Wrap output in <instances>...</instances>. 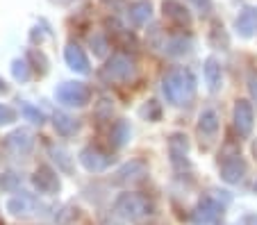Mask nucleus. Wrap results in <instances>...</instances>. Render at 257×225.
Returning <instances> with one entry per match:
<instances>
[{
	"label": "nucleus",
	"instance_id": "16",
	"mask_svg": "<svg viewBox=\"0 0 257 225\" xmlns=\"http://www.w3.org/2000/svg\"><path fill=\"white\" fill-rule=\"evenodd\" d=\"M221 216V205H218L214 198H203L196 207V220L198 223H209V220H216Z\"/></svg>",
	"mask_w": 257,
	"mask_h": 225
},
{
	"label": "nucleus",
	"instance_id": "30",
	"mask_svg": "<svg viewBox=\"0 0 257 225\" xmlns=\"http://www.w3.org/2000/svg\"><path fill=\"white\" fill-rule=\"evenodd\" d=\"M248 89H250V96L257 103V75H250V78H248Z\"/></svg>",
	"mask_w": 257,
	"mask_h": 225
},
{
	"label": "nucleus",
	"instance_id": "10",
	"mask_svg": "<svg viewBox=\"0 0 257 225\" xmlns=\"http://www.w3.org/2000/svg\"><path fill=\"white\" fill-rule=\"evenodd\" d=\"M41 209L39 200L32 196H25V193H21V196H14L7 200V211H10L12 216H19V218H30V216H37Z\"/></svg>",
	"mask_w": 257,
	"mask_h": 225
},
{
	"label": "nucleus",
	"instance_id": "7",
	"mask_svg": "<svg viewBox=\"0 0 257 225\" xmlns=\"http://www.w3.org/2000/svg\"><path fill=\"white\" fill-rule=\"evenodd\" d=\"M5 148L16 157H28L34 148V134L25 127H19L5 137Z\"/></svg>",
	"mask_w": 257,
	"mask_h": 225
},
{
	"label": "nucleus",
	"instance_id": "21",
	"mask_svg": "<svg viewBox=\"0 0 257 225\" xmlns=\"http://www.w3.org/2000/svg\"><path fill=\"white\" fill-rule=\"evenodd\" d=\"M164 14H166V19L175 21L178 25H189V14H187L185 7L180 5V3H175V0H166L164 3Z\"/></svg>",
	"mask_w": 257,
	"mask_h": 225
},
{
	"label": "nucleus",
	"instance_id": "28",
	"mask_svg": "<svg viewBox=\"0 0 257 225\" xmlns=\"http://www.w3.org/2000/svg\"><path fill=\"white\" fill-rule=\"evenodd\" d=\"M96 118H100V121H107V118H112V103L107 98H102L100 103L96 105Z\"/></svg>",
	"mask_w": 257,
	"mask_h": 225
},
{
	"label": "nucleus",
	"instance_id": "11",
	"mask_svg": "<svg viewBox=\"0 0 257 225\" xmlns=\"http://www.w3.org/2000/svg\"><path fill=\"white\" fill-rule=\"evenodd\" d=\"M109 162H112L109 155L102 152L100 148H96V146H87V148H82V152H80V164H82L89 173L105 171V168L109 166Z\"/></svg>",
	"mask_w": 257,
	"mask_h": 225
},
{
	"label": "nucleus",
	"instance_id": "9",
	"mask_svg": "<svg viewBox=\"0 0 257 225\" xmlns=\"http://www.w3.org/2000/svg\"><path fill=\"white\" fill-rule=\"evenodd\" d=\"M252 125H255V112H252V105L248 100L239 98L234 103V127L241 137H250Z\"/></svg>",
	"mask_w": 257,
	"mask_h": 225
},
{
	"label": "nucleus",
	"instance_id": "5",
	"mask_svg": "<svg viewBox=\"0 0 257 225\" xmlns=\"http://www.w3.org/2000/svg\"><path fill=\"white\" fill-rule=\"evenodd\" d=\"M146 175H148V166H146V162H141V159H132V162L123 164V166L114 173V184L135 186V184H139V182H144Z\"/></svg>",
	"mask_w": 257,
	"mask_h": 225
},
{
	"label": "nucleus",
	"instance_id": "22",
	"mask_svg": "<svg viewBox=\"0 0 257 225\" xmlns=\"http://www.w3.org/2000/svg\"><path fill=\"white\" fill-rule=\"evenodd\" d=\"M109 137H112L114 148L125 146L127 139H130V123H127V121H116L112 125V132H109Z\"/></svg>",
	"mask_w": 257,
	"mask_h": 225
},
{
	"label": "nucleus",
	"instance_id": "12",
	"mask_svg": "<svg viewBox=\"0 0 257 225\" xmlns=\"http://www.w3.org/2000/svg\"><path fill=\"white\" fill-rule=\"evenodd\" d=\"M32 182H34V186H37L39 193H48L50 196V193H57L59 191V177L50 166H39L37 168L34 175H32Z\"/></svg>",
	"mask_w": 257,
	"mask_h": 225
},
{
	"label": "nucleus",
	"instance_id": "34",
	"mask_svg": "<svg viewBox=\"0 0 257 225\" xmlns=\"http://www.w3.org/2000/svg\"><path fill=\"white\" fill-rule=\"evenodd\" d=\"M255 193H257V180H255Z\"/></svg>",
	"mask_w": 257,
	"mask_h": 225
},
{
	"label": "nucleus",
	"instance_id": "8",
	"mask_svg": "<svg viewBox=\"0 0 257 225\" xmlns=\"http://www.w3.org/2000/svg\"><path fill=\"white\" fill-rule=\"evenodd\" d=\"M187 155H189V141H187V137L182 132H173L169 137V157H171L173 168L185 171V168L189 166Z\"/></svg>",
	"mask_w": 257,
	"mask_h": 225
},
{
	"label": "nucleus",
	"instance_id": "27",
	"mask_svg": "<svg viewBox=\"0 0 257 225\" xmlns=\"http://www.w3.org/2000/svg\"><path fill=\"white\" fill-rule=\"evenodd\" d=\"M16 116H19V112H16L14 107H10V105H3V103H0V125L14 123Z\"/></svg>",
	"mask_w": 257,
	"mask_h": 225
},
{
	"label": "nucleus",
	"instance_id": "17",
	"mask_svg": "<svg viewBox=\"0 0 257 225\" xmlns=\"http://www.w3.org/2000/svg\"><path fill=\"white\" fill-rule=\"evenodd\" d=\"M255 30H257V10L255 7H246L237 16V32L241 37H252Z\"/></svg>",
	"mask_w": 257,
	"mask_h": 225
},
{
	"label": "nucleus",
	"instance_id": "1",
	"mask_svg": "<svg viewBox=\"0 0 257 225\" xmlns=\"http://www.w3.org/2000/svg\"><path fill=\"white\" fill-rule=\"evenodd\" d=\"M162 91L175 107L189 105L196 96V80L187 69H171L162 80Z\"/></svg>",
	"mask_w": 257,
	"mask_h": 225
},
{
	"label": "nucleus",
	"instance_id": "32",
	"mask_svg": "<svg viewBox=\"0 0 257 225\" xmlns=\"http://www.w3.org/2000/svg\"><path fill=\"white\" fill-rule=\"evenodd\" d=\"M10 91V87H7V82L5 80H0V93H7Z\"/></svg>",
	"mask_w": 257,
	"mask_h": 225
},
{
	"label": "nucleus",
	"instance_id": "26",
	"mask_svg": "<svg viewBox=\"0 0 257 225\" xmlns=\"http://www.w3.org/2000/svg\"><path fill=\"white\" fill-rule=\"evenodd\" d=\"M91 48H93V55H96V57H105L109 44H107V39L100 35V32H96V35L91 37Z\"/></svg>",
	"mask_w": 257,
	"mask_h": 225
},
{
	"label": "nucleus",
	"instance_id": "2",
	"mask_svg": "<svg viewBox=\"0 0 257 225\" xmlns=\"http://www.w3.org/2000/svg\"><path fill=\"white\" fill-rule=\"evenodd\" d=\"M114 209L118 211V216L125 220H132V223H139L144 216H148L151 211V205L141 193H121L114 202Z\"/></svg>",
	"mask_w": 257,
	"mask_h": 225
},
{
	"label": "nucleus",
	"instance_id": "33",
	"mask_svg": "<svg viewBox=\"0 0 257 225\" xmlns=\"http://www.w3.org/2000/svg\"><path fill=\"white\" fill-rule=\"evenodd\" d=\"M252 155L257 157V139H255V141H252Z\"/></svg>",
	"mask_w": 257,
	"mask_h": 225
},
{
	"label": "nucleus",
	"instance_id": "18",
	"mask_svg": "<svg viewBox=\"0 0 257 225\" xmlns=\"http://www.w3.org/2000/svg\"><path fill=\"white\" fill-rule=\"evenodd\" d=\"M53 125H55V130H57V134H62V137H73V134L78 132L80 123L73 116H68V114L57 112L53 116Z\"/></svg>",
	"mask_w": 257,
	"mask_h": 225
},
{
	"label": "nucleus",
	"instance_id": "24",
	"mask_svg": "<svg viewBox=\"0 0 257 225\" xmlns=\"http://www.w3.org/2000/svg\"><path fill=\"white\" fill-rule=\"evenodd\" d=\"M12 75H14L19 82H28L30 75H32V71H30V64L25 62V59H16V62L12 64Z\"/></svg>",
	"mask_w": 257,
	"mask_h": 225
},
{
	"label": "nucleus",
	"instance_id": "23",
	"mask_svg": "<svg viewBox=\"0 0 257 225\" xmlns=\"http://www.w3.org/2000/svg\"><path fill=\"white\" fill-rule=\"evenodd\" d=\"M164 50L169 57H185V55L191 50V41L185 39V37H173V39L166 44Z\"/></svg>",
	"mask_w": 257,
	"mask_h": 225
},
{
	"label": "nucleus",
	"instance_id": "3",
	"mask_svg": "<svg viewBox=\"0 0 257 225\" xmlns=\"http://www.w3.org/2000/svg\"><path fill=\"white\" fill-rule=\"evenodd\" d=\"M55 98L66 107H84L91 98V89L84 82H62L55 89Z\"/></svg>",
	"mask_w": 257,
	"mask_h": 225
},
{
	"label": "nucleus",
	"instance_id": "19",
	"mask_svg": "<svg viewBox=\"0 0 257 225\" xmlns=\"http://www.w3.org/2000/svg\"><path fill=\"white\" fill-rule=\"evenodd\" d=\"M48 152H50V157H53V162L57 164L59 171H64V173H73V157H71V152H68L66 148L50 143V146H48Z\"/></svg>",
	"mask_w": 257,
	"mask_h": 225
},
{
	"label": "nucleus",
	"instance_id": "31",
	"mask_svg": "<svg viewBox=\"0 0 257 225\" xmlns=\"http://www.w3.org/2000/svg\"><path fill=\"white\" fill-rule=\"evenodd\" d=\"M191 3H194L200 12H207L209 10V0H191Z\"/></svg>",
	"mask_w": 257,
	"mask_h": 225
},
{
	"label": "nucleus",
	"instance_id": "15",
	"mask_svg": "<svg viewBox=\"0 0 257 225\" xmlns=\"http://www.w3.org/2000/svg\"><path fill=\"white\" fill-rule=\"evenodd\" d=\"M203 73H205V82H207V89L212 93H216L218 89L223 87V73H221V64H218L216 57H207L203 66Z\"/></svg>",
	"mask_w": 257,
	"mask_h": 225
},
{
	"label": "nucleus",
	"instance_id": "29",
	"mask_svg": "<svg viewBox=\"0 0 257 225\" xmlns=\"http://www.w3.org/2000/svg\"><path fill=\"white\" fill-rule=\"evenodd\" d=\"M19 184H21V180L14 175V173H3V175H0V186H3V189L12 191V189H16Z\"/></svg>",
	"mask_w": 257,
	"mask_h": 225
},
{
	"label": "nucleus",
	"instance_id": "4",
	"mask_svg": "<svg viewBox=\"0 0 257 225\" xmlns=\"http://www.w3.org/2000/svg\"><path fill=\"white\" fill-rule=\"evenodd\" d=\"M135 73H137L135 64L125 55H114L100 71L102 80H107V82H127V80L135 78Z\"/></svg>",
	"mask_w": 257,
	"mask_h": 225
},
{
	"label": "nucleus",
	"instance_id": "14",
	"mask_svg": "<svg viewBox=\"0 0 257 225\" xmlns=\"http://www.w3.org/2000/svg\"><path fill=\"white\" fill-rule=\"evenodd\" d=\"M198 134H200V141L205 143H212L218 134V114L214 109H205L198 118Z\"/></svg>",
	"mask_w": 257,
	"mask_h": 225
},
{
	"label": "nucleus",
	"instance_id": "20",
	"mask_svg": "<svg viewBox=\"0 0 257 225\" xmlns=\"http://www.w3.org/2000/svg\"><path fill=\"white\" fill-rule=\"evenodd\" d=\"M127 19H130L132 25L141 28L146 21L151 19V3H146V0H139V3L130 5V10H127Z\"/></svg>",
	"mask_w": 257,
	"mask_h": 225
},
{
	"label": "nucleus",
	"instance_id": "13",
	"mask_svg": "<svg viewBox=\"0 0 257 225\" xmlns=\"http://www.w3.org/2000/svg\"><path fill=\"white\" fill-rule=\"evenodd\" d=\"M64 59H66L68 69L75 71V73L87 75L89 71H91V69H89V57H87V53H84L80 46H75V44H68V46H66V50H64Z\"/></svg>",
	"mask_w": 257,
	"mask_h": 225
},
{
	"label": "nucleus",
	"instance_id": "25",
	"mask_svg": "<svg viewBox=\"0 0 257 225\" xmlns=\"http://www.w3.org/2000/svg\"><path fill=\"white\" fill-rule=\"evenodd\" d=\"M21 114H23V116L28 118L30 123H34V125H41V123H44V114L34 107V105H30V103L21 105Z\"/></svg>",
	"mask_w": 257,
	"mask_h": 225
},
{
	"label": "nucleus",
	"instance_id": "6",
	"mask_svg": "<svg viewBox=\"0 0 257 225\" xmlns=\"http://www.w3.org/2000/svg\"><path fill=\"white\" fill-rule=\"evenodd\" d=\"M218 164H221V180L228 182V184H239L248 171L241 152H234V155L223 157V159H218Z\"/></svg>",
	"mask_w": 257,
	"mask_h": 225
}]
</instances>
